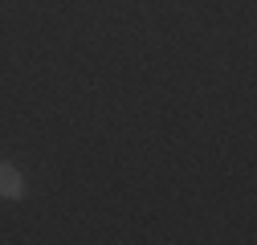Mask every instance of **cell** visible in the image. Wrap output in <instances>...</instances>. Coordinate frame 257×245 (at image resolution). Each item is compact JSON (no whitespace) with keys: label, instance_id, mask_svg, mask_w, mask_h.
<instances>
[{"label":"cell","instance_id":"obj_1","mask_svg":"<svg viewBox=\"0 0 257 245\" xmlns=\"http://www.w3.org/2000/svg\"><path fill=\"white\" fill-rule=\"evenodd\" d=\"M21 196H25V176L0 160V200H21Z\"/></svg>","mask_w":257,"mask_h":245}]
</instances>
